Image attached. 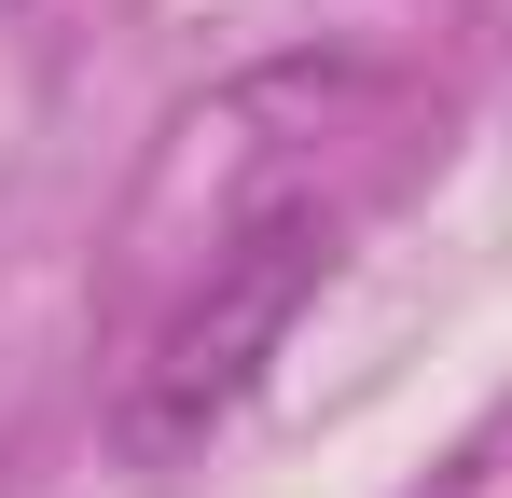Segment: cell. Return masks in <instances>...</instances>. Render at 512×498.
Here are the masks:
<instances>
[{
    "label": "cell",
    "mask_w": 512,
    "mask_h": 498,
    "mask_svg": "<svg viewBox=\"0 0 512 498\" xmlns=\"http://www.w3.org/2000/svg\"><path fill=\"white\" fill-rule=\"evenodd\" d=\"M319 277H333V208H263L236 249H208V291L180 305L167 332H153V360L125 374V415H111V443L139 457V471H167V457H194L222 415L263 388V360L291 346V319L319 305Z\"/></svg>",
    "instance_id": "obj_1"
}]
</instances>
